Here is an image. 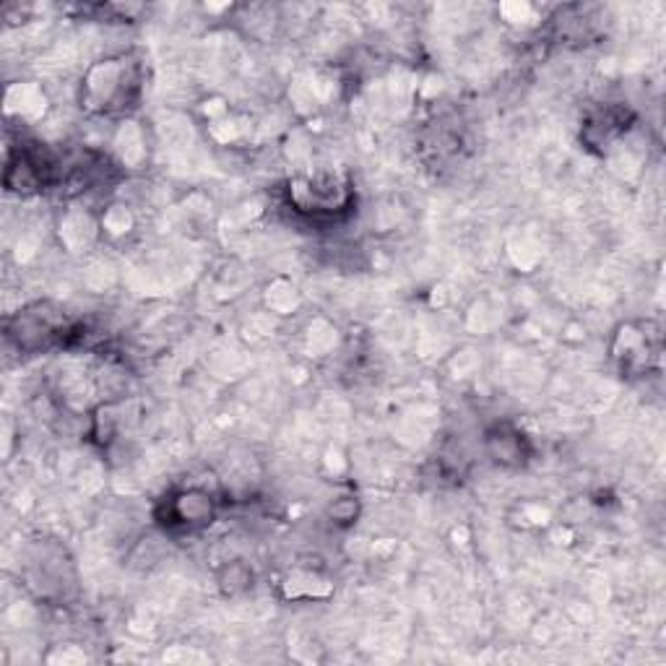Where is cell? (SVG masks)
<instances>
[{"label": "cell", "instance_id": "cell-2", "mask_svg": "<svg viewBox=\"0 0 666 666\" xmlns=\"http://www.w3.org/2000/svg\"><path fill=\"white\" fill-rule=\"evenodd\" d=\"M287 193L292 209L310 219H331L352 203L349 182L336 173L297 175L289 180Z\"/></svg>", "mask_w": 666, "mask_h": 666}, {"label": "cell", "instance_id": "cell-10", "mask_svg": "<svg viewBox=\"0 0 666 666\" xmlns=\"http://www.w3.org/2000/svg\"><path fill=\"white\" fill-rule=\"evenodd\" d=\"M266 302L278 316H289V312L300 305V292H297L295 284L287 282V278H276L266 292Z\"/></svg>", "mask_w": 666, "mask_h": 666}, {"label": "cell", "instance_id": "cell-7", "mask_svg": "<svg viewBox=\"0 0 666 666\" xmlns=\"http://www.w3.org/2000/svg\"><path fill=\"white\" fill-rule=\"evenodd\" d=\"M487 448L492 453V459L506 466H519L526 459V445H523V438L513 427H495V430H489Z\"/></svg>", "mask_w": 666, "mask_h": 666}, {"label": "cell", "instance_id": "cell-6", "mask_svg": "<svg viewBox=\"0 0 666 666\" xmlns=\"http://www.w3.org/2000/svg\"><path fill=\"white\" fill-rule=\"evenodd\" d=\"M47 112V94L34 81H16L5 90V118L37 122Z\"/></svg>", "mask_w": 666, "mask_h": 666}, {"label": "cell", "instance_id": "cell-9", "mask_svg": "<svg viewBox=\"0 0 666 666\" xmlns=\"http://www.w3.org/2000/svg\"><path fill=\"white\" fill-rule=\"evenodd\" d=\"M133 229V214L128 212V206L122 203H112L107 206L99 216V233L107 235L110 240H120L122 235H128Z\"/></svg>", "mask_w": 666, "mask_h": 666}, {"label": "cell", "instance_id": "cell-8", "mask_svg": "<svg viewBox=\"0 0 666 666\" xmlns=\"http://www.w3.org/2000/svg\"><path fill=\"white\" fill-rule=\"evenodd\" d=\"M99 229V219L84 214V212H68L63 219H60V240H63L68 248L76 253V250L86 248L94 235Z\"/></svg>", "mask_w": 666, "mask_h": 666}, {"label": "cell", "instance_id": "cell-3", "mask_svg": "<svg viewBox=\"0 0 666 666\" xmlns=\"http://www.w3.org/2000/svg\"><path fill=\"white\" fill-rule=\"evenodd\" d=\"M5 331H9V338L16 342L19 349L37 352L63 336L66 321H60L58 312H50V305L39 302L26 308L24 312H19L16 318H11Z\"/></svg>", "mask_w": 666, "mask_h": 666}, {"label": "cell", "instance_id": "cell-4", "mask_svg": "<svg viewBox=\"0 0 666 666\" xmlns=\"http://www.w3.org/2000/svg\"><path fill=\"white\" fill-rule=\"evenodd\" d=\"M216 519V500L209 489L188 487L169 495L165 502V523L178 532H201Z\"/></svg>", "mask_w": 666, "mask_h": 666}, {"label": "cell", "instance_id": "cell-5", "mask_svg": "<svg viewBox=\"0 0 666 666\" xmlns=\"http://www.w3.org/2000/svg\"><path fill=\"white\" fill-rule=\"evenodd\" d=\"M611 349H615V359H620L625 372H645L649 359L656 357L649 333L633 323L622 325V329L617 331Z\"/></svg>", "mask_w": 666, "mask_h": 666}, {"label": "cell", "instance_id": "cell-1", "mask_svg": "<svg viewBox=\"0 0 666 666\" xmlns=\"http://www.w3.org/2000/svg\"><path fill=\"white\" fill-rule=\"evenodd\" d=\"M141 63L133 56H112L94 63L81 79V107L92 115H122L139 102Z\"/></svg>", "mask_w": 666, "mask_h": 666}]
</instances>
